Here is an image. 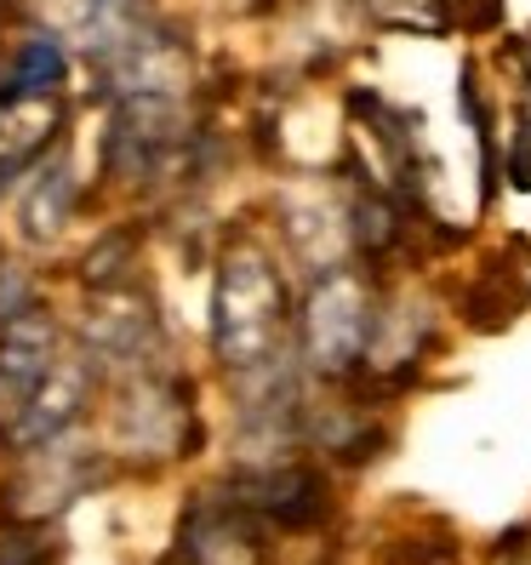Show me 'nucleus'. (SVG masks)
Listing matches in <instances>:
<instances>
[{
    "label": "nucleus",
    "instance_id": "nucleus-1",
    "mask_svg": "<svg viewBox=\"0 0 531 565\" xmlns=\"http://www.w3.org/2000/svg\"><path fill=\"white\" fill-rule=\"evenodd\" d=\"M280 286L269 275V263L241 252L223 263L217 286V349L229 365H263L280 343Z\"/></svg>",
    "mask_w": 531,
    "mask_h": 565
},
{
    "label": "nucleus",
    "instance_id": "nucleus-2",
    "mask_svg": "<svg viewBox=\"0 0 531 565\" xmlns=\"http://www.w3.org/2000/svg\"><path fill=\"white\" fill-rule=\"evenodd\" d=\"M367 331H372V315H367V297L349 275H331L320 280L315 303H309V354L326 372H343V365L367 349Z\"/></svg>",
    "mask_w": 531,
    "mask_h": 565
},
{
    "label": "nucleus",
    "instance_id": "nucleus-3",
    "mask_svg": "<svg viewBox=\"0 0 531 565\" xmlns=\"http://www.w3.org/2000/svg\"><path fill=\"white\" fill-rule=\"evenodd\" d=\"M46 377H52V326L35 309H23L0 331V412L7 417L29 412Z\"/></svg>",
    "mask_w": 531,
    "mask_h": 565
},
{
    "label": "nucleus",
    "instance_id": "nucleus-4",
    "mask_svg": "<svg viewBox=\"0 0 531 565\" xmlns=\"http://www.w3.org/2000/svg\"><path fill=\"white\" fill-rule=\"evenodd\" d=\"M57 81H63V46L52 35H29L18 63H12V75H7V86H0V109L35 104V97H46Z\"/></svg>",
    "mask_w": 531,
    "mask_h": 565
},
{
    "label": "nucleus",
    "instance_id": "nucleus-5",
    "mask_svg": "<svg viewBox=\"0 0 531 565\" xmlns=\"http://www.w3.org/2000/svg\"><path fill=\"white\" fill-rule=\"evenodd\" d=\"M509 183L531 189V81H525V104H520V126H514V149H509Z\"/></svg>",
    "mask_w": 531,
    "mask_h": 565
}]
</instances>
